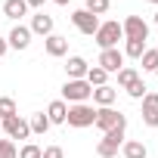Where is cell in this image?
Here are the masks:
<instances>
[{"mask_svg":"<svg viewBox=\"0 0 158 158\" xmlns=\"http://www.w3.org/2000/svg\"><path fill=\"white\" fill-rule=\"evenodd\" d=\"M93 121H96V106H90V102L68 106V115H65V124L68 127L84 130V127H93Z\"/></svg>","mask_w":158,"mask_h":158,"instance_id":"6da1fadb","label":"cell"},{"mask_svg":"<svg viewBox=\"0 0 158 158\" xmlns=\"http://www.w3.org/2000/svg\"><path fill=\"white\" fill-rule=\"evenodd\" d=\"M93 40L99 44V50H112V47H118V40H124L121 22H115V19H109V22H99V28H96Z\"/></svg>","mask_w":158,"mask_h":158,"instance_id":"7a4b0ae2","label":"cell"},{"mask_svg":"<svg viewBox=\"0 0 158 158\" xmlns=\"http://www.w3.org/2000/svg\"><path fill=\"white\" fill-rule=\"evenodd\" d=\"M93 127L102 130V133H109V130H115V127H127V115H121L115 106L96 109V121H93Z\"/></svg>","mask_w":158,"mask_h":158,"instance_id":"3957f363","label":"cell"},{"mask_svg":"<svg viewBox=\"0 0 158 158\" xmlns=\"http://www.w3.org/2000/svg\"><path fill=\"white\" fill-rule=\"evenodd\" d=\"M124 133H127V127H115V130L102 133V139H99V146H96V155H99V158H115L118 149H121L124 139H127Z\"/></svg>","mask_w":158,"mask_h":158,"instance_id":"277c9868","label":"cell"},{"mask_svg":"<svg viewBox=\"0 0 158 158\" xmlns=\"http://www.w3.org/2000/svg\"><path fill=\"white\" fill-rule=\"evenodd\" d=\"M93 96V87L87 81H65L62 84V102L65 106H77V102H87Z\"/></svg>","mask_w":158,"mask_h":158,"instance_id":"5b68a950","label":"cell"},{"mask_svg":"<svg viewBox=\"0 0 158 158\" xmlns=\"http://www.w3.org/2000/svg\"><path fill=\"white\" fill-rule=\"evenodd\" d=\"M121 31H124V40H146L149 37V22L143 16H127L121 22Z\"/></svg>","mask_w":158,"mask_h":158,"instance_id":"8992f818","label":"cell"},{"mask_svg":"<svg viewBox=\"0 0 158 158\" xmlns=\"http://www.w3.org/2000/svg\"><path fill=\"white\" fill-rule=\"evenodd\" d=\"M96 65H99L102 71H109V74H118V71L124 68V53H121L118 47H112V50H99Z\"/></svg>","mask_w":158,"mask_h":158,"instance_id":"52a82bcc","label":"cell"},{"mask_svg":"<svg viewBox=\"0 0 158 158\" xmlns=\"http://www.w3.org/2000/svg\"><path fill=\"white\" fill-rule=\"evenodd\" d=\"M71 22H74L77 31L87 34V37H93L96 28H99V16H93V13H87V10H74V13H71Z\"/></svg>","mask_w":158,"mask_h":158,"instance_id":"ba28073f","label":"cell"},{"mask_svg":"<svg viewBox=\"0 0 158 158\" xmlns=\"http://www.w3.org/2000/svg\"><path fill=\"white\" fill-rule=\"evenodd\" d=\"M0 124H3V133H6L10 139H28V136H31V127H28V121H25L22 115H13V118L0 121Z\"/></svg>","mask_w":158,"mask_h":158,"instance_id":"9c48e42d","label":"cell"},{"mask_svg":"<svg viewBox=\"0 0 158 158\" xmlns=\"http://www.w3.org/2000/svg\"><path fill=\"white\" fill-rule=\"evenodd\" d=\"M139 102H143V112H139V115H143V124H146V127H158V93L149 90Z\"/></svg>","mask_w":158,"mask_h":158,"instance_id":"30bf717a","label":"cell"},{"mask_svg":"<svg viewBox=\"0 0 158 158\" xmlns=\"http://www.w3.org/2000/svg\"><path fill=\"white\" fill-rule=\"evenodd\" d=\"M87 71H90V62H87L84 56H68V62H65V74H68V81H84Z\"/></svg>","mask_w":158,"mask_h":158,"instance_id":"8fae6325","label":"cell"},{"mask_svg":"<svg viewBox=\"0 0 158 158\" xmlns=\"http://www.w3.org/2000/svg\"><path fill=\"white\" fill-rule=\"evenodd\" d=\"M31 34H40V37H50L53 34V28H56V22H53V16H47L44 10H37L34 16H31Z\"/></svg>","mask_w":158,"mask_h":158,"instance_id":"7c38bea8","label":"cell"},{"mask_svg":"<svg viewBox=\"0 0 158 158\" xmlns=\"http://www.w3.org/2000/svg\"><path fill=\"white\" fill-rule=\"evenodd\" d=\"M31 28L28 25H13V31H10V37H6V44L13 47V50H28L31 47Z\"/></svg>","mask_w":158,"mask_h":158,"instance_id":"4fadbf2b","label":"cell"},{"mask_svg":"<svg viewBox=\"0 0 158 158\" xmlns=\"http://www.w3.org/2000/svg\"><path fill=\"white\" fill-rule=\"evenodd\" d=\"M44 50H47V56H53V59H62L65 53H68V37H62V34H50V37H44Z\"/></svg>","mask_w":158,"mask_h":158,"instance_id":"5bb4252c","label":"cell"},{"mask_svg":"<svg viewBox=\"0 0 158 158\" xmlns=\"http://www.w3.org/2000/svg\"><path fill=\"white\" fill-rule=\"evenodd\" d=\"M93 106L96 109H106V106H115V99H118V90L112 87V84H102V87H93Z\"/></svg>","mask_w":158,"mask_h":158,"instance_id":"9a60e30c","label":"cell"},{"mask_svg":"<svg viewBox=\"0 0 158 158\" xmlns=\"http://www.w3.org/2000/svg\"><path fill=\"white\" fill-rule=\"evenodd\" d=\"M3 16L13 19V22H19V19L28 16V3H25V0H6V3H3Z\"/></svg>","mask_w":158,"mask_h":158,"instance_id":"2e32d148","label":"cell"},{"mask_svg":"<svg viewBox=\"0 0 158 158\" xmlns=\"http://www.w3.org/2000/svg\"><path fill=\"white\" fill-rule=\"evenodd\" d=\"M65 115H68V106H65L62 99H53V102L47 106V118H50V124H65Z\"/></svg>","mask_w":158,"mask_h":158,"instance_id":"e0dca14e","label":"cell"},{"mask_svg":"<svg viewBox=\"0 0 158 158\" xmlns=\"http://www.w3.org/2000/svg\"><path fill=\"white\" fill-rule=\"evenodd\" d=\"M121 152H124V158H149V149H146V143H139V139H124Z\"/></svg>","mask_w":158,"mask_h":158,"instance_id":"ac0fdd59","label":"cell"},{"mask_svg":"<svg viewBox=\"0 0 158 158\" xmlns=\"http://www.w3.org/2000/svg\"><path fill=\"white\" fill-rule=\"evenodd\" d=\"M139 62H143V71H146V74H158V50H155V47H152V50L146 47V53L139 56Z\"/></svg>","mask_w":158,"mask_h":158,"instance_id":"d6986e66","label":"cell"},{"mask_svg":"<svg viewBox=\"0 0 158 158\" xmlns=\"http://www.w3.org/2000/svg\"><path fill=\"white\" fill-rule=\"evenodd\" d=\"M28 127H31V133H37V136H44L53 124H50V118L44 115V112H37V115H31V121H28Z\"/></svg>","mask_w":158,"mask_h":158,"instance_id":"ffe728a7","label":"cell"},{"mask_svg":"<svg viewBox=\"0 0 158 158\" xmlns=\"http://www.w3.org/2000/svg\"><path fill=\"white\" fill-rule=\"evenodd\" d=\"M84 81H87L90 87H102V84H109V71H102L99 65H90V71H87Z\"/></svg>","mask_w":158,"mask_h":158,"instance_id":"44dd1931","label":"cell"},{"mask_svg":"<svg viewBox=\"0 0 158 158\" xmlns=\"http://www.w3.org/2000/svg\"><path fill=\"white\" fill-rule=\"evenodd\" d=\"M124 59H139L146 53V40H124Z\"/></svg>","mask_w":158,"mask_h":158,"instance_id":"7402d4cb","label":"cell"},{"mask_svg":"<svg viewBox=\"0 0 158 158\" xmlns=\"http://www.w3.org/2000/svg\"><path fill=\"white\" fill-rule=\"evenodd\" d=\"M136 77H139V71H136V68H130V65H124V68L118 71V87H121V90H127V87L136 81Z\"/></svg>","mask_w":158,"mask_h":158,"instance_id":"603a6c76","label":"cell"},{"mask_svg":"<svg viewBox=\"0 0 158 158\" xmlns=\"http://www.w3.org/2000/svg\"><path fill=\"white\" fill-rule=\"evenodd\" d=\"M13 115H19V112H16V99H13V96H0V121H6V118H13Z\"/></svg>","mask_w":158,"mask_h":158,"instance_id":"cb8c5ba5","label":"cell"},{"mask_svg":"<svg viewBox=\"0 0 158 158\" xmlns=\"http://www.w3.org/2000/svg\"><path fill=\"white\" fill-rule=\"evenodd\" d=\"M109 6H112V0H87V3H84V10H87V13H93V16L109 13Z\"/></svg>","mask_w":158,"mask_h":158,"instance_id":"d4e9b609","label":"cell"},{"mask_svg":"<svg viewBox=\"0 0 158 158\" xmlns=\"http://www.w3.org/2000/svg\"><path fill=\"white\" fill-rule=\"evenodd\" d=\"M0 158H19V146L13 139H3L0 136Z\"/></svg>","mask_w":158,"mask_h":158,"instance_id":"484cf974","label":"cell"},{"mask_svg":"<svg viewBox=\"0 0 158 158\" xmlns=\"http://www.w3.org/2000/svg\"><path fill=\"white\" fill-rule=\"evenodd\" d=\"M146 93H149V87L143 84V77H136V81H133V84L127 87V96H130V99H143Z\"/></svg>","mask_w":158,"mask_h":158,"instance_id":"4316f807","label":"cell"},{"mask_svg":"<svg viewBox=\"0 0 158 158\" xmlns=\"http://www.w3.org/2000/svg\"><path fill=\"white\" fill-rule=\"evenodd\" d=\"M40 152H44V149H40L37 143H25V146L19 149V158H40Z\"/></svg>","mask_w":158,"mask_h":158,"instance_id":"83f0119b","label":"cell"},{"mask_svg":"<svg viewBox=\"0 0 158 158\" xmlns=\"http://www.w3.org/2000/svg\"><path fill=\"white\" fill-rule=\"evenodd\" d=\"M40 158H65V149H62V146H47V149L40 152Z\"/></svg>","mask_w":158,"mask_h":158,"instance_id":"f1b7e54d","label":"cell"},{"mask_svg":"<svg viewBox=\"0 0 158 158\" xmlns=\"http://www.w3.org/2000/svg\"><path fill=\"white\" fill-rule=\"evenodd\" d=\"M25 3H28V10H44L47 0H25Z\"/></svg>","mask_w":158,"mask_h":158,"instance_id":"f546056e","label":"cell"},{"mask_svg":"<svg viewBox=\"0 0 158 158\" xmlns=\"http://www.w3.org/2000/svg\"><path fill=\"white\" fill-rule=\"evenodd\" d=\"M6 50H10V44H6V37H0V56H3Z\"/></svg>","mask_w":158,"mask_h":158,"instance_id":"4dcf8cb0","label":"cell"},{"mask_svg":"<svg viewBox=\"0 0 158 158\" xmlns=\"http://www.w3.org/2000/svg\"><path fill=\"white\" fill-rule=\"evenodd\" d=\"M53 3H59V6H68V3H71V0H53Z\"/></svg>","mask_w":158,"mask_h":158,"instance_id":"1f68e13d","label":"cell"},{"mask_svg":"<svg viewBox=\"0 0 158 158\" xmlns=\"http://www.w3.org/2000/svg\"><path fill=\"white\" fill-rule=\"evenodd\" d=\"M0 136H3V124H0Z\"/></svg>","mask_w":158,"mask_h":158,"instance_id":"d6a6232c","label":"cell"},{"mask_svg":"<svg viewBox=\"0 0 158 158\" xmlns=\"http://www.w3.org/2000/svg\"><path fill=\"white\" fill-rule=\"evenodd\" d=\"M155 25H158V13H155Z\"/></svg>","mask_w":158,"mask_h":158,"instance_id":"836d02e7","label":"cell"},{"mask_svg":"<svg viewBox=\"0 0 158 158\" xmlns=\"http://www.w3.org/2000/svg\"><path fill=\"white\" fill-rule=\"evenodd\" d=\"M149 3H158V0H149Z\"/></svg>","mask_w":158,"mask_h":158,"instance_id":"e575fe53","label":"cell"},{"mask_svg":"<svg viewBox=\"0 0 158 158\" xmlns=\"http://www.w3.org/2000/svg\"><path fill=\"white\" fill-rule=\"evenodd\" d=\"M155 50H158V47H155Z\"/></svg>","mask_w":158,"mask_h":158,"instance_id":"d590c367","label":"cell"}]
</instances>
